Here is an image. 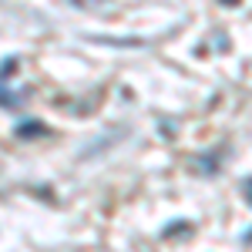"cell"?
Wrapping results in <instances>:
<instances>
[{
	"instance_id": "277c9868",
	"label": "cell",
	"mask_w": 252,
	"mask_h": 252,
	"mask_svg": "<svg viewBox=\"0 0 252 252\" xmlns=\"http://www.w3.org/2000/svg\"><path fill=\"white\" fill-rule=\"evenodd\" d=\"M242 195H246V202L252 205V178H246V182H242Z\"/></svg>"
},
{
	"instance_id": "6da1fadb",
	"label": "cell",
	"mask_w": 252,
	"mask_h": 252,
	"mask_svg": "<svg viewBox=\"0 0 252 252\" xmlns=\"http://www.w3.org/2000/svg\"><path fill=\"white\" fill-rule=\"evenodd\" d=\"M17 71H20V58H7L0 64V108H7V111H17L20 104L31 97L27 84H14Z\"/></svg>"
},
{
	"instance_id": "5b68a950",
	"label": "cell",
	"mask_w": 252,
	"mask_h": 252,
	"mask_svg": "<svg viewBox=\"0 0 252 252\" xmlns=\"http://www.w3.org/2000/svg\"><path fill=\"white\" fill-rule=\"evenodd\" d=\"M74 3H81V7H94V3H104V0H74Z\"/></svg>"
},
{
	"instance_id": "7a4b0ae2",
	"label": "cell",
	"mask_w": 252,
	"mask_h": 252,
	"mask_svg": "<svg viewBox=\"0 0 252 252\" xmlns=\"http://www.w3.org/2000/svg\"><path fill=\"white\" fill-rule=\"evenodd\" d=\"M34 135H47V128L40 121H31V125H17V138H34Z\"/></svg>"
},
{
	"instance_id": "3957f363",
	"label": "cell",
	"mask_w": 252,
	"mask_h": 252,
	"mask_svg": "<svg viewBox=\"0 0 252 252\" xmlns=\"http://www.w3.org/2000/svg\"><path fill=\"white\" fill-rule=\"evenodd\" d=\"M192 225L189 222H178V225H172V229H165V239H175V235H182V232H189Z\"/></svg>"
}]
</instances>
